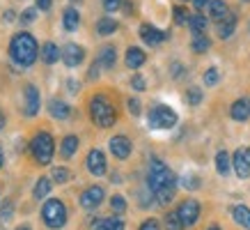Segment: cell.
<instances>
[{
  "label": "cell",
  "mask_w": 250,
  "mask_h": 230,
  "mask_svg": "<svg viewBox=\"0 0 250 230\" xmlns=\"http://www.w3.org/2000/svg\"><path fill=\"white\" fill-rule=\"evenodd\" d=\"M147 184L152 193L156 196L161 205H167L174 198V189H177V177L161 159L149 161V173H147Z\"/></svg>",
  "instance_id": "obj_1"
},
{
  "label": "cell",
  "mask_w": 250,
  "mask_h": 230,
  "mask_svg": "<svg viewBox=\"0 0 250 230\" xmlns=\"http://www.w3.org/2000/svg\"><path fill=\"white\" fill-rule=\"evenodd\" d=\"M37 53H39V46L32 35H28V32L14 35L12 44H9V55H12V60H14L16 65L30 67L32 62L37 60Z\"/></svg>",
  "instance_id": "obj_2"
},
{
  "label": "cell",
  "mask_w": 250,
  "mask_h": 230,
  "mask_svg": "<svg viewBox=\"0 0 250 230\" xmlns=\"http://www.w3.org/2000/svg\"><path fill=\"white\" fill-rule=\"evenodd\" d=\"M90 115L92 120H94V124H99V127H113L115 124V106L110 104V101L104 97V94H94L90 99Z\"/></svg>",
  "instance_id": "obj_3"
},
{
  "label": "cell",
  "mask_w": 250,
  "mask_h": 230,
  "mask_svg": "<svg viewBox=\"0 0 250 230\" xmlns=\"http://www.w3.org/2000/svg\"><path fill=\"white\" fill-rule=\"evenodd\" d=\"M30 152L35 157L37 163L42 166H48L53 161V152H55V143H53V136L48 131H39L35 134V138L30 140Z\"/></svg>",
  "instance_id": "obj_4"
},
{
  "label": "cell",
  "mask_w": 250,
  "mask_h": 230,
  "mask_svg": "<svg viewBox=\"0 0 250 230\" xmlns=\"http://www.w3.org/2000/svg\"><path fill=\"white\" fill-rule=\"evenodd\" d=\"M42 219H44V223L48 228L60 230L67 223V207H64V203L58 198L46 200L44 207H42Z\"/></svg>",
  "instance_id": "obj_5"
},
{
  "label": "cell",
  "mask_w": 250,
  "mask_h": 230,
  "mask_svg": "<svg viewBox=\"0 0 250 230\" xmlns=\"http://www.w3.org/2000/svg\"><path fill=\"white\" fill-rule=\"evenodd\" d=\"M149 127L152 129H172L177 124V113H174L170 106H163V104H156V106L149 111Z\"/></svg>",
  "instance_id": "obj_6"
},
{
  "label": "cell",
  "mask_w": 250,
  "mask_h": 230,
  "mask_svg": "<svg viewBox=\"0 0 250 230\" xmlns=\"http://www.w3.org/2000/svg\"><path fill=\"white\" fill-rule=\"evenodd\" d=\"M177 214H179V219H182L184 228H188V226H195L197 219H200V203L193 198L184 200L182 205L177 207Z\"/></svg>",
  "instance_id": "obj_7"
},
{
  "label": "cell",
  "mask_w": 250,
  "mask_h": 230,
  "mask_svg": "<svg viewBox=\"0 0 250 230\" xmlns=\"http://www.w3.org/2000/svg\"><path fill=\"white\" fill-rule=\"evenodd\" d=\"M104 198H106L104 189L97 186V184H92V186H87V189L81 193V205H83L85 209H97V207L104 203Z\"/></svg>",
  "instance_id": "obj_8"
},
{
  "label": "cell",
  "mask_w": 250,
  "mask_h": 230,
  "mask_svg": "<svg viewBox=\"0 0 250 230\" xmlns=\"http://www.w3.org/2000/svg\"><path fill=\"white\" fill-rule=\"evenodd\" d=\"M232 163H234L236 175L241 180L250 177V147H239L234 152V157H232Z\"/></svg>",
  "instance_id": "obj_9"
},
{
  "label": "cell",
  "mask_w": 250,
  "mask_h": 230,
  "mask_svg": "<svg viewBox=\"0 0 250 230\" xmlns=\"http://www.w3.org/2000/svg\"><path fill=\"white\" fill-rule=\"evenodd\" d=\"M87 170L94 177H101L106 173V154L101 152V150H97V147L87 152Z\"/></svg>",
  "instance_id": "obj_10"
},
{
  "label": "cell",
  "mask_w": 250,
  "mask_h": 230,
  "mask_svg": "<svg viewBox=\"0 0 250 230\" xmlns=\"http://www.w3.org/2000/svg\"><path fill=\"white\" fill-rule=\"evenodd\" d=\"M83 58H85L83 46L67 44L64 48H62V60H64V65H67V67H78V65L83 62Z\"/></svg>",
  "instance_id": "obj_11"
},
{
  "label": "cell",
  "mask_w": 250,
  "mask_h": 230,
  "mask_svg": "<svg viewBox=\"0 0 250 230\" xmlns=\"http://www.w3.org/2000/svg\"><path fill=\"white\" fill-rule=\"evenodd\" d=\"M140 37H143L145 44L156 46L167 37V32H163V30H159V28H154V25H147V23H145V25H140Z\"/></svg>",
  "instance_id": "obj_12"
},
{
  "label": "cell",
  "mask_w": 250,
  "mask_h": 230,
  "mask_svg": "<svg viewBox=\"0 0 250 230\" xmlns=\"http://www.w3.org/2000/svg\"><path fill=\"white\" fill-rule=\"evenodd\" d=\"M110 152L117 159H126L131 154V140L126 136H113L110 138Z\"/></svg>",
  "instance_id": "obj_13"
},
{
  "label": "cell",
  "mask_w": 250,
  "mask_h": 230,
  "mask_svg": "<svg viewBox=\"0 0 250 230\" xmlns=\"http://www.w3.org/2000/svg\"><path fill=\"white\" fill-rule=\"evenodd\" d=\"M37 113H39V90L35 85H25V115L32 117Z\"/></svg>",
  "instance_id": "obj_14"
},
{
  "label": "cell",
  "mask_w": 250,
  "mask_h": 230,
  "mask_svg": "<svg viewBox=\"0 0 250 230\" xmlns=\"http://www.w3.org/2000/svg\"><path fill=\"white\" fill-rule=\"evenodd\" d=\"M229 115L234 117L236 122H246L250 117V99H236L234 104H232V108H229Z\"/></svg>",
  "instance_id": "obj_15"
},
{
  "label": "cell",
  "mask_w": 250,
  "mask_h": 230,
  "mask_svg": "<svg viewBox=\"0 0 250 230\" xmlns=\"http://www.w3.org/2000/svg\"><path fill=\"white\" fill-rule=\"evenodd\" d=\"M145 60H147V55H145L143 48H138V46H131L129 51H126V67H129V69L143 67Z\"/></svg>",
  "instance_id": "obj_16"
},
{
  "label": "cell",
  "mask_w": 250,
  "mask_h": 230,
  "mask_svg": "<svg viewBox=\"0 0 250 230\" xmlns=\"http://www.w3.org/2000/svg\"><path fill=\"white\" fill-rule=\"evenodd\" d=\"M39 53H42V60H44L46 65H53V62H58L62 58V51L53 44V42H46V44L42 46V51H39Z\"/></svg>",
  "instance_id": "obj_17"
},
{
  "label": "cell",
  "mask_w": 250,
  "mask_h": 230,
  "mask_svg": "<svg viewBox=\"0 0 250 230\" xmlns=\"http://www.w3.org/2000/svg\"><path fill=\"white\" fill-rule=\"evenodd\" d=\"M209 16H211L213 21H225L229 16V9H228V5L223 2V0H211L209 2Z\"/></svg>",
  "instance_id": "obj_18"
},
{
  "label": "cell",
  "mask_w": 250,
  "mask_h": 230,
  "mask_svg": "<svg viewBox=\"0 0 250 230\" xmlns=\"http://www.w3.org/2000/svg\"><path fill=\"white\" fill-rule=\"evenodd\" d=\"M232 219H234L241 228L250 230V207L246 205H234L232 207Z\"/></svg>",
  "instance_id": "obj_19"
},
{
  "label": "cell",
  "mask_w": 250,
  "mask_h": 230,
  "mask_svg": "<svg viewBox=\"0 0 250 230\" xmlns=\"http://www.w3.org/2000/svg\"><path fill=\"white\" fill-rule=\"evenodd\" d=\"M78 23H81V14H78L74 7H67L64 9V14H62V25H64V30L74 32L78 28Z\"/></svg>",
  "instance_id": "obj_20"
},
{
  "label": "cell",
  "mask_w": 250,
  "mask_h": 230,
  "mask_svg": "<svg viewBox=\"0 0 250 230\" xmlns=\"http://www.w3.org/2000/svg\"><path fill=\"white\" fill-rule=\"evenodd\" d=\"M99 65L106 69H113V65L117 62V51H115V46H104L101 48V53H99Z\"/></svg>",
  "instance_id": "obj_21"
},
{
  "label": "cell",
  "mask_w": 250,
  "mask_h": 230,
  "mask_svg": "<svg viewBox=\"0 0 250 230\" xmlns=\"http://www.w3.org/2000/svg\"><path fill=\"white\" fill-rule=\"evenodd\" d=\"M48 111H51V115H53L55 120H67L69 113H71L69 104H64V101H60V99H53V101H51Z\"/></svg>",
  "instance_id": "obj_22"
},
{
  "label": "cell",
  "mask_w": 250,
  "mask_h": 230,
  "mask_svg": "<svg viewBox=\"0 0 250 230\" xmlns=\"http://www.w3.org/2000/svg\"><path fill=\"white\" fill-rule=\"evenodd\" d=\"M234 28H236V16L229 14L225 21H220V25H218V37L220 39L232 37V35H234Z\"/></svg>",
  "instance_id": "obj_23"
},
{
  "label": "cell",
  "mask_w": 250,
  "mask_h": 230,
  "mask_svg": "<svg viewBox=\"0 0 250 230\" xmlns=\"http://www.w3.org/2000/svg\"><path fill=\"white\" fill-rule=\"evenodd\" d=\"M97 32H99V35H104V37L113 35V32H117V21H113L110 16L99 19V21H97Z\"/></svg>",
  "instance_id": "obj_24"
},
{
  "label": "cell",
  "mask_w": 250,
  "mask_h": 230,
  "mask_svg": "<svg viewBox=\"0 0 250 230\" xmlns=\"http://www.w3.org/2000/svg\"><path fill=\"white\" fill-rule=\"evenodd\" d=\"M78 150V138L76 136H64V140H62L60 145V154L64 157V159H69V157H74Z\"/></svg>",
  "instance_id": "obj_25"
},
{
  "label": "cell",
  "mask_w": 250,
  "mask_h": 230,
  "mask_svg": "<svg viewBox=\"0 0 250 230\" xmlns=\"http://www.w3.org/2000/svg\"><path fill=\"white\" fill-rule=\"evenodd\" d=\"M48 193H51V180H48V177H39L37 184H35V189H32V196L37 200H42V198H46Z\"/></svg>",
  "instance_id": "obj_26"
},
{
  "label": "cell",
  "mask_w": 250,
  "mask_h": 230,
  "mask_svg": "<svg viewBox=\"0 0 250 230\" xmlns=\"http://www.w3.org/2000/svg\"><path fill=\"white\" fill-rule=\"evenodd\" d=\"M188 25H190V32H193V35H205V30H207V25H209V21H207V16L195 14V16H190Z\"/></svg>",
  "instance_id": "obj_27"
},
{
  "label": "cell",
  "mask_w": 250,
  "mask_h": 230,
  "mask_svg": "<svg viewBox=\"0 0 250 230\" xmlns=\"http://www.w3.org/2000/svg\"><path fill=\"white\" fill-rule=\"evenodd\" d=\"M229 166H232V159H229V154L225 152V150H220L218 154H216V170H218L220 175L225 177L229 173Z\"/></svg>",
  "instance_id": "obj_28"
},
{
  "label": "cell",
  "mask_w": 250,
  "mask_h": 230,
  "mask_svg": "<svg viewBox=\"0 0 250 230\" xmlns=\"http://www.w3.org/2000/svg\"><path fill=\"white\" fill-rule=\"evenodd\" d=\"M97 230H124V223L120 216H108V219L97 221Z\"/></svg>",
  "instance_id": "obj_29"
},
{
  "label": "cell",
  "mask_w": 250,
  "mask_h": 230,
  "mask_svg": "<svg viewBox=\"0 0 250 230\" xmlns=\"http://www.w3.org/2000/svg\"><path fill=\"white\" fill-rule=\"evenodd\" d=\"M209 46H211V42L207 35H193V51L195 53H207Z\"/></svg>",
  "instance_id": "obj_30"
},
{
  "label": "cell",
  "mask_w": 250,
  "mask_h": 230,
  "mask_svg": "<svg viewBox=\"0 0 250 230\" xmlns=\"http://www.w3.org/2000/svg\"><path fill=\"white\" fill-rule=\"evenodd\" d=\"M166 228L167 230H184V223L177 212H167L166 214Z\"/></svg>",
  "instance_id": "obj_31"
},
{
  "label": "cell",
  "mask_w": 250,
  "mask_h": 230,
  "mask_svg": "<svg viewBox=\"0 0 250 230\" xmlns=\"http://www.w3.org/2000/svg\"><path fill=\"white\" fill-rule=\"evenodd\" d=\"M110 207H113L115 214H124V212H126V200H124V196H113V198H110Z\"/></svg>",
  "instance_id": "obj_32"
},
{
  "label": "cell",
  "mask_w": 250,
  "mask_h": 230,
  "mask_svg": "<svg viewBox=\"0 0 250 230\" xmlns=\"http://www.w3.org/2000/svg\"><path fill=\"white\" fill-rule=\"evenodd\" d=\"M14 216V203L12 200H5L2 207H0V221H9Z\"/></svg>",
  "instance_id": "obj_33"
},
{
  "label": "cell",
  "mask_w": 250,
  "mask_h": 230,
  "mask_svg": "<svg viewBox=\"0 0 250 230\" xmlns=\"http://www.w3.org/2000/svg\"><path fill=\"white\" fill-rule=\"evenodd\" d=\"M53 180L55 182H69L71 180V173H69V168H62V166H58V168H53Z\"/></svg>",
  "instance_id": "obj_34"
},
{
  "label": "cell",
  "mask_w": 250,
  "mask_h": 230,
  "mask_svg": "<svg viewBox=\"0 0 250 230\" xmlns=\"http://www.w3.org/2000/svg\"><path fill=\"white\" fill-rule=\"evenodd\" d=\"M186 99H188L190 106H197V104L202 101V90H200V88H190V90L186 92Z\"/></svg>",
  "instance_id": "obj_35"
},
{
  "label": "cell",
  "mask_w": 250,
  "mask_h": 230,
  "mask_svg": "<svg viewBox=\"0 0 250 230\" xmlns=\"http://www.w3.org/2000/svg\"><path fill=\"white\" fill-rule=\"evenodd\" d=\"M172 14H174V23H179V25H184V23H188V21H190L188 12H186L184 7H174V9H172Z\"/></svg>",
  "instance_id": "obj_36"
},
{
  "label": "cell",
  "mask_w": 250,
  "mask_h": 230,
  "mask_svg": "<svg viewBox=\"0 0 250 230\" xmlns=\"http://www.w3.org/2000/svg\"><path fill=\"white\" fill-rule=\"evenodd\" d=\"M216 83H218V69H216V67L207 69V71H205V85H209V88H211V85H216Z\"/></svg>",
  "instance_id": "obj_37"
},
{
  "label": "cell",
  "mask_w": 250,
  "mask_h": 230,
  "mask_svg": "<svg viewBox=\"0 0 250 230\" xmlns=\"http://www.w3.org/2000/svg\"><path fill=\"white\" fill-rule=\"evenodd\" d=\"M37 16V7H28L21 12V23H32Z\"/></svg>",
  "instance_id": "obj_38"
},
{
  "label": "cell",
  "mask_w": 250,
  "mask_h": 230,
  "mask_svg": "<svg viewBox=\"0 0 250 230\" xmlns=\"http://www.w3.org/2000/svg\"><path fill=\"white\" fill-rule=\"evenodd\" d=\"M131 88H133V90H138V92H143L145 88H147V83H145V78L140 76V74H136V76L131 78Z\"/></svg>",
  "instance_id": "obj_39"
},
{
  "label": "cell",
  "mask_w": 250,
  "mask_h": 230,
  "mask_svg": "<svg viewBox=\"0 0 250 230\" xmlns=\"http://www.w3.org/2000/svg\"><path fill=\"white\" fill-rule=\"evenodd\" d=\"M122 5V0H104V7H106V12H117Z\"/></svg>",
  "instance_id": "obj_40"
},
{
  "label": "cell",
  "mask_w": 250,
  "mask_h": 230,
  "mask_svg": "<svg viewBox=\"0 0 250 230\" xmlns=\"http://www.w3.org/2000/svg\"><path fill=\"white\" fill-rule=\"evenodd\" d=\"M184 186H186V189H197L200 182H197L195 175H188V177H184Z\"/></svg>",
  "instance_id": "obj_41"
},
{
  "label": "cell",
  "mask_w": 250,
  "mask_h": 230,
  "mask_svg": "<svg viewBox=\"0 0 250 230\" xmlns=\"http://www.w3.org/2000/svg\"><path fill=\"white\" fill-rule=\"evenodd\" d=\"M140 230H161V226L154 219H147V221H143V226H140Z\"/></svg>",
  "instance_id": "obj_42"
},
{
  "label": "cell",
  "mask_w": 250,
  "mask_h": 230,
  "mask_svg": "<svg viewBox=\"0 0 250 230\" xmlns=\"http://www.w3.org/2000/svg\"><path fill=\"white\" fill-rule=\"evenodd\" d=\"M126 106H129V113H133V115L140 113V101L138 99H129L126 101Z\"/></svg>",
  "instance_id": "obj_43"
},
{
  "label": "cell",
  "mask_w": 250,
  "mask_h": 230,
  "mask_svg": "<svg viewBox=\"0 0 250 230\" xmlns=\"http://www.w3.org/2000/svg\"><path fill=\"white\" fill-rule=\"evenodd\" d=\"M37 2V9H51V5H53V0H35Z\"/></svg>",
  "instance_id": "obj_44"
},
{
  "label": "cell",
  "mask_w": 250,
  "mask_h": 230,
  "mask_svg": "<svg viewBox=\"0 0 250 230\" xmlns=\"http://www.w3.org/2000/svg\"><path fill=\"white\" fill-rule=\"evenodd\" d=\"M99 67H101V65H99V62H94V65H92V67H90V74H87V76H90L92 81H94V78L99 76Z\"/></svg>",
  "instance_id": "obj_45"
},
{
  "label": "cell",
  "mask_w": 250,
  "mask_h": 230,
  "mask_svg": "<svg viewBox=\"0 0 250 230\" xmlns=\"http://www.w3.org/2000/svg\"><path fill=\"white\" fill-rule=\"evenodd\" d=\"M193 2H195V7H205V5H209L211 0H193Z\"/></svg>",
  "instance_id": "obj_46"
},
{
  "label": "cell",
  "mask_w": 250,
  "mask_h": 230,
  "mask_svg": "<svg viewBox=\"0 0 250 230\" xmlns=\"http://www.w3.org/2000/svg\"><path fill=\"white\" fill-rule=\"evenodd\" d=\"M5 21H14V12H12V9L5 12Z\"/></svg>",
  "instance_id": "obj_47"
},
{
  "label": "cell",
  "mask_w": 250,
  "mask_h": 230,
  "mask_svg": "<svg viewBox=\"0 0 250 230\" xmlns=\"http://www.w3.org/2000/svg\"><path fill=\"white\" fill-rule=\"evenodd\" d=\"M69 90H71V92H76V90H78V83H74V81H69Z\"/></svg>",
  "instance_id": "obj_48"
},
{
  "label": "cell",
  "mask_w": 250,
  "mask_h": 230,
  "mask_svg": "<svg viewBox=\"0 0 250 230\" xmlns=\"http://www.w3.org/2000/svg\"><path fill=\"white\" fill-rule=\"evenodd\" d=\"M110 180H113V182H122V177L117 175V173H113V175H110Z\"/></svg>",
  "instance_id": "obj_49"
},
{
  "label": "cell",
  "mask_w": 250,
  "mask_h": 230,
  "mask_svg": "<svg viewBox=\"0 0 250 230\" xmlns=\"http://www.w3.org/2000/svg\"><path fill=\"white\" fill-rule=\"evenodd\" d=\"M2 163H5V157H2V147H0V168H2Z\"/></svg>",
  "instance_id": "obj_50"
},
{
  "label": "cell",
  "mask_w": 250,
  "mask_h": 230,
  "mask_svg": "<svg viewBox=\"0 0 250 230\" xmlns=\"http://www.w3.org/2000/svg\"><path fill=\"white\" fill-rule=\"evenodd\" d=\"M16 230H30V226H19Z\"/></svg>",
  "instance_id": "obj_51"
},
{
  "label": "cell",
  "mask_w": 250,
  "mask_h": 230,
  "mask_svg": "<svg viewBox=\"0 0 250 230\" xmlns=\"http://www.w3.org/2000/svg\"><path fill=\"white\" fill-rule=\"evenodd\" d=\"M2 127H5V117H0V129H2Z\"/></svg>",
  "instance_id": "obj_52"
},
{
  "label": "cell",
  "mask_w": 250,
  "mask_h": 230,
  "mask_svg": "<svg viewBox=\"0 0 250 230\" xmlns=\"http://www.w3.org/2000/svg\"><path fill=\"white\" fill-rule=\"evenodd\" d=\"M207 230H220V228H218V226H209V228H207Z\"/></svg>",
  "instance_id": "obj_53"
},
{
  "label": "cell",
  "mask_w": 250,
  "mask_h": 230,
  "mask_svg": "<svg viewBox=\"0 0 250 230\" xmlns=\"http://www.w3.org/2000/svg\"><path fill=\"white\" fill-rule=\"evenodd\" d=\"M71 2H81V0H71Z\"/></svg>",
  "instance_id": "obj_54"
},
{
  "label": "cell",
  "mask_w": 250,
  "mask_h": 230,
  "mask_svg": "<svg viewBox=\"0 0 250 230\" xmlns=\"http://www.w3.org/2000/svg\"><path fill=\"white\" fill-rule=\"evenodd\" d=\"M243 2H250V0H243Z\"/></svg>",
  "instance_id": "obj_55"
}]
</instances>
